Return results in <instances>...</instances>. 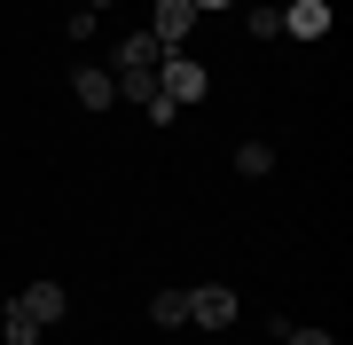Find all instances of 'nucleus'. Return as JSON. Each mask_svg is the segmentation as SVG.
Here are the masks:
<instances>
[{"instance_id":"obj_1","label":"nucleus","mask_w":353,"mask_h":345,"mask_svg":"<svg viewBox=\"0 0 353 345\" xmlns=\"http://www.w3.org/2000/svg\"><path fill=\"white\" fill-rule=\"evenodd\" d=\"M204 87H212V71H204L196 55H181V48H165V55H157V94H165V103L189 110V103H204Z\"/></svg>"},{"instance_id":"obj_2","label":"nucleus","mask_w":353,"mask_h":345,"mask_svg":"<svg viewBox=\"0 0 353 345\" xmlns=\"http://www.w3.org/2000/svg\"><path fill=\"white\" fill-rule=\"evenodd\" d=\"M189 32H196V8H189V0H150V39H157V48H181Z\"/></svg>"},{"instance_id":"obj_3","label":"nucleus","mask_w":353,"mask_h":345,"mask_svg":"<svg viewBox=\"0 0 353 345\" xmlns=\"http://www.w3.org/2000/svg\"><path fill=\"white\" fill-rule=\"evenodd\" d=\"M189 322H196V330H228V322H236V291H228V282L189 291Z\"/></svg>"},{"instance_id":"obj_4","label":"nucleus","mask_w":353,"mask_h":345,"mask_svg":"<svg viewBox=\"0 0 353 345\" xmlns=\"http://www.w3.org/2000/svg\"><path fill=\"white\" fill-rule=\"evenodd\" d=\"M71 94H79V110H118V79L102 63H79L71 71Z\"/></svg>"},{"instance_id":"obj_5","label":"nucleus","mask_w":353,"mask_h":345,"mask_svg":"<svg viewBox=\"0 0 353 345\" xmlns=\"http://www.w3.org/2000/svg\"><path fill=\"white\" fill-rule=\"evenodd\" d=\"M16 306H24L39 330H55V322L71 314V298H63V282H24V298H16Z\"/></svg>"},{"instance_id":"obj_6","label":"nucleus","mask_w":353,"mask_h":345,"mask_svg":"<svg viewBox=\"0 0 353 345\" xmlns=\"http://www.w3.org/2000/svg\"><path fill=\"white\" fill-rule=\"evenodd\" d=\"M330 32V0H290L283 8V39H322Z\"/></svg>"},{"instance_id":"obj_7","label":"nucleus","mask_w":353,"mask_h":345,"mask_svg":"<svg viewBox=\"0 0 353 345\" xmlns=\"http://www.w3.org/2000/svg\"><path fill=\"white\" fill-rule=\"evenodd\" d=\"M157 55H165L157 39H150V32H134V39H118V48H110V63H102V71H150Z\"/></svg>"},{"instance_id":"obj_8","label":"nucleus","mask_w":353,"mask_h":345,"mask_svg":"<svg viewBox=\"0 0 353 345\" xmlns=\"http://www.w3.org/2000/svg\"><path fill=\"white\" fill-rule=\"evenodd\" d=\"M110 79H118V103H134V110L157 94V63H150V71H110Z\"/></svg>"},{"instance_id":"obj_9","label":"nucleus","mask_w":353,"mask_h":345,"mask_svg":"<svg viewBox=\"0 0 353 345\" xmlns=\"http://www.w3.org/2000/svg\"><path fill=\"white\" fill-rule=\"evenodd\" d=\"M150 322H157V330H181V322H189V291H157L150 298Z\"/></svg>"},{"instance_id":"obj_10","label":"nucleus","mask_w":353,"mask_h":345,"mask_svg":"<svg viewBox=\"0 0 353 345\" xmlns=\"http://www.w3.org/2000/svg\"><path fill=\"white\" fill-rule=\"evenodd\" d=\"M243 32L252 39H283V8L275 0H252V8H243Z\"/></svg>"},{"instance_id":"obj_11","label":"nucleus","mask_w":353,"mask_h":345,"mask_svg":"<svg viewBox=\"0 0 353 345\" xmlns=\"http://www.w3.org/2000/svg\"><path fill=\"white\" fill-rule=\"evenodd\" d=\"M0 345H39V322L24 306H0Z\"/></svg>"},{"instance_id":"obj_12","label":"nucleus","mask_w":353,"mask_h":345,"mask_svg":"<svg viewBox=\"0 0 353 345\" xmlns=\"http://www.w3.org/2000/svg\"><path fill=\"white\" fill-rule=\"evenodd\" d=\"M236 173L243 180H267V173H275V149H267V141H243V149H236Z\"/></svg>"},{"instance_id":"obj_13","label":"nucleus","mask_w":353,"mask_h":345,"mask_svg":"<svg viewBox=\"0 0 353 345\" xmlns=\"http://www.w3.org/2000/svg\"><path fill=\"white\" fill-rule=\"evenodd\" d=\"M63 32L79 39V48H94V32H102V16H94V8H71V24H63Z\"/></svg>"},{"instance_id":"obj_14","label":"nucleus","mask_w":353,"mask_h":345,"mask_svg":"<svg viewBox=\"0 0 353 345\" xmlns=\"http://www.w3.org/2000/svg\"><path fill=\"white\" fill-rule=\"evenodd\" d=\"M283 345H338V337H330V330H314V322H306V330H290V322H283Z\"/></svg>"},{"instance_id":"obj_15","label":"nucleus","mask_w":353,"mask_h":345,"mask_svg":"<svg viewBox=\"0 0 353 345\" xmlns=\"http://www.w3.org/2000/svg\"><path fill=\"white\" fill-rule=\"evenodd\" d=\"M189 8H196V16H212V8H236V0H189Z\"/></svg>"},{"instance_id":"obj_16","label":"nucleus","mask_w":353,"mask_h":345,"mask_svg":"<svg viewBox=\"0 0 353 345\" xmlns=\"http://www.w3.org/2000/svg\"><path fill=\"white\" fill-rule=\"evenodd\" d=\"M79 8H94V16H102V8H110V0H79Z\"/></svg>"}]
</instances>
